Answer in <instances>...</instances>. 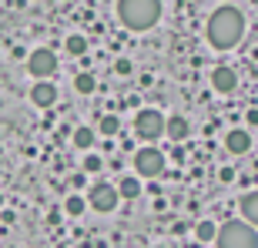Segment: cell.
<instances>
[{
	"label": "cell",
	"mask_w": 258,
	"mask_h": 248,
	"mask_svg": "<svg viewBox=\"0 0 258 248\" xmlns=\"http://www.w3.org/2000/svg\"><path fill=\"white\" fill-rule=\"evenodd\" d=\"M248 124H258V111H248Z\"/></svg>",
	"instance_id": "cell-23"
},
{
	"label": "cell",
	"mask_w": 258,
	"mask_h": 248,
	"mask_svg": "<svg viewBox=\"0 0 258 248\" xmlns=\"http://www.w3.org/2000/svg\"><path fill=\"white\" fill-rule=\"evenodd\" d=\"M238 208H241V218L258 228V188H255V191H245V195H241Z\"/></svg>",
	"instance_id": "cell-12"
},
{
	"label": "cell",
	"mask_w": 258,
	"mask_h": 248,
	"mask_svg": "<svg viewBox=\"0 0 258 248\" xmlns=\"http://www.w3.org/2000/svg\"><path fill=\"white\" fill-rule=\"evenodd\" d=\"M117 17L127 30H151L161 20V0H117Z\"/></svg>",
	"instance_id": "cell-2"
},
{
	"label": "cell",
	"mask_w": 258,
	"mask_h": 248,
	"mask_svg": "<svg viewBox=\"0 0 258 248\" xmlns=\"http://www.w3.org/2000/svg\"><path fill=\"white\" fill-rule=\"evenodd\" d=\"M30 101H34V107H54L57 104V87L50 84V77L34 81V87H30Z\"/></svg>",
	"instance_id": "cell-8"
},
{
	"label": "cell",
	"mask_w": 258,
	"mask_h": 248,
	"mask_svg": "<svg viewBox=\"0 0 258 248\" xmlns=\"http://www.w3.org/2000/svg\"><path fill=\"white\" fill-rule=\"evenodd\" d=\"M205 34H208V44H211L215 50H231V47H238L241 37H245V14H241L238 7L225 4V7H218V10L208 17V27H205Z\"/></svg>",
	"instance_id": "cell-1"
},
{
	"label": "cell",
	"mask_w": 258,
	"mask_h": 248,
	"mask_svg": "<svg viewBox=\"0 0 258 248\" xmlns=\"http://www.w3.org/2000/svg\"><path fill=\"white\" fill-rule=\"evenodd\" d=\"M114 71H117V74H131V60H127V57H121V60H117V64H114Z\"/></svg>",
	"instance_id": "cell-21"
},
{
	"label": "cell",
	"mask_w": 258,
	"mask_h": 248,
	"mask_svg": "<svg viewBox=\"0 0 258 248\" xmlns=\"http://www.w3.org/2000/svg\"><path fill=\"white\" fill-rule=\"evenodd\" d=\"M64 47L71 57H84L87 54V37H81V34H71V37L64 40Z\"/></svg>",
	"instance_id": "cell-13"
},
{
	"label": "cell",
	"mask_w": 258,
	"mask_h": 248,
	"mask_svg": "<svg viewBox=\"0 0 258 248\" xmlns=\"http://www.w3.org/2000/svg\"><path fill=\"white\" fill-rule=\"evenodd\" d=\"M221 181H235V171L231 168H221Z\"/></svg>",
	"instance_id": "cell-22"
},
{
	"label": "cell",
	"mask_w": 258,
	"mask_h": 248,
	"mask_svg": "<svg viewBox=\"0 0 258 248\" xmlns=\"http://www.w3.org/2000/svg\"><path fill=\"white\" fill-rule=\"evenodd\" d=\"M117 201H121V195H117L114 184H94V188L87 191V205L94 211H101V215H111V211L117 208Z\"/></svg>",
	"instance_id": "cell-7"
},
{
	"label": "cell",
	"mask_w": 258,
	"mask_h": 248,
	"mask_svg": "<svg viewBox=\"0 0 258 248\" xmlns=\"http://www.w3.org/2000/svg\"><path fill=\"white\" fill-rule=\"evenodd\" d=\"M134 131H138V138H144V141H158L164 134V114L154 111V107H141V111L134 114Z\"/></svg>",
	"instance_id": "cell-4"
},
{
	"label": "cell",
	"mask_w": 258,
	"mask_h": 248,
	"mask_svg": "<svg viewBox=\"0 0 258 248\" xmlns=\"http://www.w3.org/2000/svg\"><path fill=\"white\" fill-rule=\"evenodd\" d=\"M164 134H168L171 141H184V138L191 134V124H188V117L171 114V117H164Z\"/></svg>",
	"instance_id": "cell-11"
},
{
	"label": "cell",
	"mask_w": 258,
	"mask_h": 248,
	"mask_svg": "<svg viewBox=\"0 0 258 248\" xmlns=\"http://www.w3.org/2000/svg\"><path fill=\"white\" fill-rule=\"evenodd\" d=\"M117 195H121V198H138V195H141V181H138L134 174L121 178V184H117Z\"/></svg>",
	"instance_id": "cell-14"
},
{
	"label": "cell",
	"mask_w": 258,
	"mask_h": 248,
	"mask_svg": "<svg viewBox=\"0 0 258 248\" xmlns=\"http://www.w3.org/2000/svg\"><path fill=\"white\" fill-rule=\"evenodd\" d=\"M87 208V198H81V195H71V198L64 201V211L71 215V218H77V215H84Z\"/></svg>",
	"instance_id": "cell-19"
},
{
	"label": "cell",
	"mask_w": 258,
	"mask_h": 248,
	"mask_svg": "<svg viewBox=\"0 0 258 248\" xmlns=\"http://www.w3.org/2000/svg\"><path fill=\"white\" fill-rule=\"evenodd\" d=\"M218 248H258V228L245 218H228L215 235Z\"/></svg>",
	"instance_id": "cell-3"
},
{
	"label": "cell",
	"mask_w": 258,
	"mask_h": 248,
	"mask_svg": "<svg viewBox=\"0 0 258 248\" xmlns=\"http://www.w3.org/2000/svg\"><path fill=\"white\" fill-rule=\"evenodd\" d=\"M57 54L50 47H37V50H30L27 54V71H30V77L34 81H44V77H50L54 71H57Z\"/></svg>",
	"instance_id": "cell-5"
},
{
	"label": "cell",
	"mask_w": 258,
	"mask_h": 248,
	"mask_svg": "<svg viewBox=\"0 0 258 248\" xmlns=\"http://www.w3.org/2000/svg\"><path fill=\"white\" fill-rule=\"evenodd\" d=\"M101 164H104V161H101L97 154H87V158H84V171L94 174V171H101Z\"/></svg>",
	"instance_id": "cell-20"
},
{
	"label": "cell",
	"mask_w": 258,
	"mask_h": 248,
	"mask_svg": "<svg viewBox=\"0 0 258 248\" xmlns=\"http://www.w3.org/2000/svg\"><path fill=\"white\" fill-rule=\"evenodd\" d=\"M211 87H215L218 94H231V91L238 87V74H235L228 64H218L211 71Z\"/></svg>",
	"instance_id": "cell-9"
},
{
	"label": "cell",
	"mask_w": 258,
	"mask_h": 248,
	"mask_svg": "<svg viewBox=\"0 0 258 248\" xmlns=\"http://www.w3.org/2000/svg\"><path fill=\"white\" fill-rule=\"evenodd\" d=\"M134 171L141 178H161L164 174V154L158 148H141L134 151Z\"/></svg>",
	"instance_id": "cell-6"
},
{
	"label": "cell",
	"mask_w": 258,
	"mask_h": 248,
	"mask_svg": "<svg viewBox=\"0 0 258 248\" xmlns=\"http://www.w3.org/2000/svg\"><path fill=\"white\" fill-rule=\"evenodd\" d=\"M71 141H74V148H81V151H91V148H94V131H91V128H77Z\"/></svg>",
	"instance_id": "cell-15"
},
{
	"label": "cell",
	"mask_w": 258,
	"mask_h": 248,
	"mask_svg": "<svg viewBox=\"0 0 258 248\" xmlns=\"http://www.w3.org/2000/svg\"><path fill=\"white\" fill-rule=\"evenodd\" d=\"M94 87H97L94 74H77L74 77V91L77 94H94Z\"/></svg>",
	"instance_id": "cell-18"
},
{
	"label": "cell",
	"mask_w": 258,
	"mask_h": 248,
	"mask_svg": "<svg viewBox=\"0 0 258 248\" xmlns=\"http://www.w3.org/2000/svg\"><path fill=\"white\" fill-rule=\"evenodd\" d=\"M225 148H228L231 154H248V148H251V134L245 131V128H235V131L225 134Z\"/></svg>",
	"instance_id": "cell-10"
},
{
	"label": "cell",
	"mask_w": 258,
	"mask_h": 248,
	"mask_svg": "<svg viewBox=\"0 0 258 248\" xmlns=\"http://www.w3.org/2000/svg\"><path fill=\"white\" fill-rule=\"evenodd\" d=\"M215 235H218V225H215V221H198V225H195V238L205 241V245L215 241Z\"/></svg>",
	"instance_id": "cell-16"
},
{
	"label": "cell",
	"mask_w": 258,
	"mask_h": 248,
	"mask_svg": "<svg viewBox=\"0 0 258 248\" xmlns=\"http://www.w3.org/2000/svg\"><path fill=\"white\" fill-rule=\"evenodd\" d=\"M0 208H4V195H0Z\"/></svg>",
	"instance_id": "cell-24"
},
{
	"label": "cell",
	"mask_w": 258,
	"mask_h": 248,
	"mask_svg": "<svg viewBox=\"0 0 258 248\" xmlns=\"http://www.w3.org/2000/svg\"><path fill=\"white\" fill-rule=\"evenodd\" d=\"M97 131L104 134V138H114V134L121 131V117H117V114H104L101 124H97Z\"/></svg>",
	"instance_id": "cell-17"
}]
</instances>
